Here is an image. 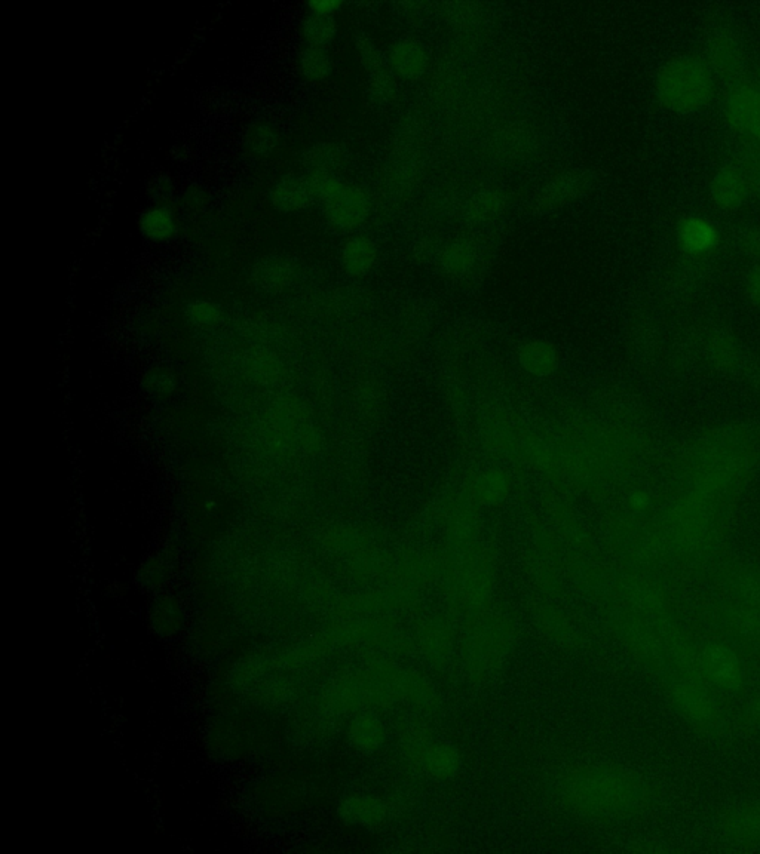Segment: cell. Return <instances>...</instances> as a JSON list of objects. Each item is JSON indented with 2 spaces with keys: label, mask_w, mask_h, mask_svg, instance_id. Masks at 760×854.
Returning a JSON list of instances; mask_svg holds the SVG:
<instances>
[{
  "label": "cell",
  "mask_w": 760,
  "mask_h": 854,
  "mask_svg": "<svg viewBox=\"0 0 760 854\" xmlns=\"http://www.w3.org/2000/svg\"><path fill=\"white\" fill-rule=\"evenodd\" d=\"M559 803L573 816L591 820H624L645 814L660 792L649 780L617 764H578L554 783Z\"/></svg>",
  "instance_id": "cell-1"
},
{
  "label": "cell",
  "mask_w": 760,
  "mask_h": 854,
  "mask_svg": "<svg viewBox=\"0 0 760 854\" xmlns=\"http://www.w3.org/2000/svg\"><path fill=\"white\" fill-rule=\"evenodd\" d=\"M516 620L505 613H484L471 620L462 644V668L468 681L484 684L504 668L516 647Z\"/></svg>",
  "instance_id": "cell-2"
},
{
  "label": "cell",
  "mask_w": 760,
  "mask_h": 854,
  "mask_svg": "<svg viewBox=\"0 0 760 854\" xmlns=\"http://www.w3.org/2000/svg\"><path fill=\"white\" fill-rule=\"evenodd\" d=\"M655 94L664 109L688 115L700 112L714 94L709 64L695 55H676L665 61L655 78Z\"/></svg>",
  "instance_id": "cell-3"
},
{
  "label": "cell",
  "mask_w": 760,
  "mask_h": 854,
  "mask_svg": "<svg viewBox=\"0 0 760 854\" xmlns=\"http://www.w3.org/2000/svg\"><path fill=\"white\" fill-rule=\"evenodd\" d=\"M315 201L323 204L324 215L333 229L342 233L360 229L372 211L366 190L345 183L336 174H309Z\"/></svg>",
  "instance_id": "cell-4"
},
{
  "label": "cell",
  "mask_w": 760,
  "mask_h": 854,
  "mask_svg": "<svg viewBox=\"0 0 760 854\" xmlns=\"http://www.w3.org/2000/svg\"><path fill=\"white\" fill-rule=\"evenodd\" d=\"M364 668L378 681L392 703H403L419 711H431L440 705L437 688L416 669L382 656L370 660Z\"/></svg>",
  "instance_id": "cell-5"
},
{
  "label": "cell",
  "mask_w": 760,
  "mask_h": 854,
  "mask_svg": "<svg viewBox=\"0 0 760 854\" xmlns=\"http://www.w3.org/2000/svg\"><path fill=\"white\" fill-rule=\"evenodd\" d=\"M394 703L366 668L349 671L330 681L320 697L324 714L354 715L366 709L389 708Z\"/></svg>",
  "instance_id": "cell-6"
},
{
  "label": "cell",
  "mask_w": 760,
  "mask_h": 854,
  "mask_svg": "<svg viewBox=\"0 0 760 854\" xmlns=\"http://www.w3.org/2000/svg\"><path fill=\"white\" fill-rule=\"evenodd\" d=\"M404 758L415 769L434 780H450L458 776L462 755L453 743L434 739L421 724L410 723L400 737Z\"/></svg>",
  "instance_id": "cell-7"
},
{
  "label": "cell",
  "mask_w": 760,
  "mask_h": 854,
  "mask_svg": "<svg viewBox=\"0 0 760 854\" xmlns=\"http://www.w3.org/2000/svg\"><path fill=\"white\" fill-rule=\"evenodd\" d=\"M664 688L671 705L695 731L710 737L726 733L728 720L706 688L686 678L668 680Z\"/></svg>",
  "instance_id": "cell-8"
},
{
  "label": "cell",
  "mask_w": 760,
  "mask_h": 854,
  "mask_svg": "<svg viewBox=\"0 0 760 854\" xmlns=\"http://www.w3.org/2000/svg\"><path fill=\"white\" fill-rule=\"evenodd\" d=\"M413 650L432 668H446L455 656L456 634L446 617L429 616L419 620L412 635Z\"/></svg>",
  "instance_id": "cell-9"
},
{
  "label": "cell",
  "mask_w": 760,
  "mask_h": 854,
  "mask_svg": "<svg viewBox=\"0 0 760 854\" xmlns=\"http://www.w3.org/2000/svg\"><path fill=\"white\" fill-rule=\"evenodd\" d=\"M698 666L701 674L720 690L738 691L746 683V671L740 656L720 642L703 647L698 654Z\"/></svg>",
  "instance_id": "cell-10"
},
{
  "label": "cell",
  "mask_w": 760,
  "mask_h": 854,
  "mask_svg": "<svg viewBox=\"0 0 760 854\" xmlns=\"http://www.w3.org/2000/svg\"><path fill=\"white\" fill-rule=\"evenodd\" d=\"M706 63L714 78L735 82L743 75L744 52L738 39L728 30L720 29L710 35L706 48Z\"/></svg>",
  "instance_id": "cell-11"
},
{
  "label": "cell",
  "mask_w": 760,
  "mask_h": 854,
  "mask_svg": "<svg viewBox=\"0 0 760 854\" xmlns=\"http://www.w3.org/2000/svg\"><path fill=\"white\" fill-rule=\"evenodd\" d=\"M720 831L728 843L741 847L760 846V798L726 810Z\"/></svg>",
  "instance_id": "cell-12"
},
{
  "label": "cell",
  "mask_w": 760,
  "mask_h": 854,
  "mask_svg": "<svg viewBox=\"0 0 760 854\" xmlns=\"http://www.w3.org/2000/svg\"><path fill=\"white\" fill-rule=\"evenodd\" d=\"M752 189V181L744 168L728 165L713 175L710 195L722 210H737L749 199Z\"/></svg>",
  "instance_id": "cell-13"
},
{
  "label": "cell",
  "mask_w": 760,
  "mask_h": 854,
  "mask_svg": "<svg viewBox=\"0 0 760 854\" xmlns=\"http://www.w3.org/2000/svg\"><path fill=\"white\" fill-rule=\"evenodd\" d=\"M346 739L355 751L375 754L388 742V727L375 709H366L351 715Z\"/></svg>",
  "instance_id": "cell-14"
},
{
  "label": "cell",
  "mask_w": 760,
  "mask_h": 854,
  "mask_svg": "<svg viewBox=\"0 0 760 854\" xmlns=\"http://www.w3.org/2000/svg\"><path fill=\"white\" fill-rule=\"evenodd\" d=\"M588 186V175L582 171H566L554 175L536 196V207L541 211H554L578 199Z\"/></svg>",
  "instance_id": "cell-15"
},
{
  "label": "cell",
  "mask_w": 760,
  "mask_h": 854,
  "mask_svg": "<svg viewBox=\"0 0 760 854\" xmlns=\"http://www.w3.org/2000/svg\"><path fill=\"white\" fill-rule=\"evenodd\" d=\"M533 620H535L539 632L547 640L553 641L560 647L575 650V648L581 647L582 642H584V634H582L581 628L576 625L572 617L560 608L541 605L533 613Z\"/></svg>",
  "instance_id": "cell-16"
},
{
  "label": "cell",
  "mask_w": 760,
  "mask_h": 854,
  "mask_svg": "<svg viewBox=\"0 0 760 854\" xmlns=\"http://www.w3.org/2000/svg\"><path fill=\"white\" fill-rule=\"evenodd\" d=\"M392 807L375 795L354 794L343 798L337 807L342 822L360 828H372L388 820Z\"/></svg>",
  "instance_id": "cell-17"
},
{
  "label": "cell",
  "mask_w": 760,
  "mask_h": 854,
  "mask_svg": "<svg viewBox=\"0 0 760 854\" xmlns=\"http://www.w3.org/2000/svg\"><path fill=\"white\" fill-rule=\"evenodd\" d=\"M386 57L389 70L404 81H418L428 72L427 48L416 39L406 38L394 43Z\"/></svg>",
  "instance_id": "cell-18"
},
{
  "label": "cell",
  "mask_w": 760,
  "mask_h": 854,
  "mask_svg": "<svg viewBox=\"0 0 760 854\" xmlns=\"http://www.w3.org/2000/svg\"><path fill=\"white\" fill-rule=\"evenodd\" d=\"M269 201L275 210L288 214L305 210L315 201V196L308 177L288 174L272 186Z\"/></svg>",
  "instance_id": "cell-19"
},
{
  "label": "cell",
  "mask_w": 760,
  "mask_h": 854,
  "mask_svg": "<svg viewBox=\"0 0 760 854\" xmlns=\"http://www.w3.org/2000/svg\"><path fill=\"white\" fill-rule=\"evenodd\" d=\"M677 239L680 247L689 256L703 257L716 250L719 244V230L712 221L703 217H688L677 227Z\"/></svg>",
  "instance_id": "cell-20"
},
{
  "label": "cell",
  "mask_w": 760,
  "mask_h": 854,
  "mask_svg": "<svg viewBox=\"0 0 760 854\" xmlns=\"http://www.w3.org/2000/svg\"><path fill=\"white\" fill-rule=\"evenodd\" d=\"M517 361L527 374L544 379L556 373L560 356L551 343L544 340H527L517 350Z\"/></svg>",
  "instance_id": "cell-21"
},
{
  "label": "cell",
  "mask_w": 760,
  "mask_h": 854,
  "mask_svg": "<svg viewBox=\"0 0 760 854\" xmlns=\"http://www.w3.org/2000/svg\"><path fill=\"white\" fill-rule=\"evenodd\" d=\"M480 261V247L470 238L449 242L440 253V266L453 278H465L474 272Z\"/></svg>",
  "instance_id": "cell-22"
},
{
  "label": "cell",
  "mask_w": 760,
  "mask_h": 854,
  "mask_svg": "<svg viewBox=\"0 0 760 854\" xmlns=\"http://www.w3.org/2000/svg\"><path fill=\"white\" fill-rule=\"evenodd\" d=\"M340 263L348 275L363 278L375 269L378 248L369 236H352L340 250Z\"/></svg>",
  "instance_id": "cell-23"
},
{
  "label": "cell",
  "mask_w": 760,
  "mask_h": 854,
  "mask_svg": "<svg viewBox=\"0 0 760 854\" xmlns=\"http://www.w3.org/2000/svg\"><path fill=\"white\" fill-rule=\"evenodd\" d=\"M508 196L502 189L486 187L470 196L464 207V218L471 224H486L507 210Z\"/></svg>",
  "instance_id": "cell-24"
},
{
  "label": "cell",
  "mask_w": 760,
  "mask_h": 854,
  "mask_svg": "<svg viewBox=\"0 0 760 854\" xmlns=\"http://www.w3.org/2000/svg\"><path fill=\"white\" fill-rule=\"evenodd\" d=\"M296 276V266L293 261L284 256H268L260 258L254 264L251 278L257 287L266 291L280 290L291 284Z\"/></svg>",
  "instance_id": "cell-25"
},
{
  "label": "cell",
  "mask_w": 760,
  "mask_h": 854,
  "mask_svg": "<svg viewBox=\"0 0 760 854\" xmlns=\"http://www.w3.org/2000/svg\"><path fill=\"white\" fill-rule=\"evenodd\" d=\"M139 229L152 242H167L179 232L176 214L167 205H153L139 218Z\"/></svg>",
  "instance_id": "cell-26"
},
{
  "label": "cell",
  "mask_w": 760,
  "mask_h": 854,
  "mask_svg": "<svg viewBox=\"0 0 760 854\" xmlns=\"http://www.w3.org/2000/svg\"><path fill=\"white\" fill-rule=\"evenodd\" d=\"M300 162L309 174H336L345 162V152L337 144L318 143L302 152Z\"/></svg>",
  "instance_id": "cell-27"
},
{
  "label": "cell",
  "mask_w": 760,
  "mask_h": 854,
  "mask_svg": "<svg viewBox=\"0 0 760 854\" xmlns=\"http://www.w3.org/2000/svg\"><path fill=\"white\" fill-rule=\"evenodd\" d=\"M707 358L719 370H735L740 365V346L729 334L716 331L707 340Z\"/></svg>",
  "instance_id": "cell-28"
},
{
  "label": "cell",
  "mask_w": 760,
  "mask_h": 854,
  "mask_svg": "<svg viewBox=\"0 0 760 854\" xmlns=\"http://www.w3.org/2000/svg\"><path fill=\"white\" fill-rule=\"evenodd\" d=\"M510 485L507 473L498 469L487 470L478 478L475 497L483 505H498L507 499Z\"/></svg>",
  "instance_id": "cell-29"
},
{
  "label": "cell",
  "mask_w": 760,
  "mask_h": 854,
  "mask_svg": "<svg viewBox=\"0 0 760 854\" xmlns=\"http://www.w3.org/2000/svg\"><path fill=\"white\" fill-rule=\"evenodd\" d=\"M280 144V134L272 125L259 122L251 125L245 132V150L254 158H266L271 155Z\"/></svg>",
  "instance_id": "cell-30"
},
{
  "label": "cell",
  "mask_w": 760,
  "mask_h": 854,
  "mask_svg": "<svg viewBox=\"0 0 760 854\" xmlns=\"http://www.w3.org/2000/svg\"><path fill=\"white\" fill-rule=\"evenodd\" d=\"M333 64L329 52L324 48L308 46L299 55V70L303 78L311 82H320L329 78Z\"/></svg>",
  "instance_id": "cell-31"
},
{
  "label": "cell",
  "mask_w": 760,
  "mask_h": 854,
  "mask_svg": "<svg viewBox=\"0 0 760 854\" xmlns=\"http://www.w3.org/2000/svg\"><path fill=\"white\" fill-rule=\"evenodd\" d=\"M303 39L314 48H326L336 39L337 24L332 17L309 14L302 23Z\"/></svg>",
  "instance_id": "cell-32"
},
{
  "label": "cell",
  "mask_w": 760,
  "mask_h": 854,
  "mask_svg": "<svg viewBox=\"0 0 760 854\" xmlns=\"http://www.w3.org/2000/svg\"><path fill=\"white\" fill-rule=\"evenodd\" d=\"M369 76V95L373 103L383 106L397 97V76L389 70V67Z\"/></svg>",
  "instance_id": "cell-33"
},
{
  "label": "cell",
  "mask_w": 760,
  "mask_h": 854,
  "mask_svg": "<svg viewBox=\"0 0 760 854\" xmlns=\"http://www.w3.org/2000/svg\"><path fill=\"white\" fill-rule=\"evenodd\" d=\"M355 46H357L358 57H360L361 64H363L364 69L369 72V75L388 67V57L380 51L378 45H376L372 39H369L364 35L358 36Z\"/></svg>",
  "instance_id": "cell-34"
},
{
  "label": "cell",
  "mask_w": 760,
  "mask_h": 854,
  "mask_svg": "<svg viewBox=\"0 0 760 854\" xmlns=\"http://www.w3.org/2000/svg\"><path fill=\"white\" fill-rule=\"evenodd\" d=\"M186 312H188L190 322L201 325V327L216 324L222 316L219 307L207 300L193 301L189 304Z\"/></svg>",
  "instance_id": "cell-35"
},
{
  "label": "cell",
  "mask_w": 760,
  "mask_h": 854,
  "mask_svg": "<svg viewBox=\"0 0 760 854\" xmlns=\"http://www.w3.org/2000/svg\"><path fill=\"white\" fill-rule=\"evenodd\" d=\"M147 195L153 205H167L174 195L173 180L168 175H156L147 187Z\"/></svg>",
  "instance_id": "cell-36"
},
{
  "label": "cell",
  "mask_w": 760,
  "mask_h": 854,
  "mask_svg": "<svg viewBox=\"0 0 760 854\" xmlns=\"http://www.w3.org/2000/svg\"><path fill=\"white\" fill-rule=\"evenodd\" d=\"M449 18L450 23L455 24L458 27H471L474 26L478 21V17H480V9L475 5H468V3H455V5L450 6Z\"/></svg>",
  "instance_id": "cell-37"
},
{
  "label": "cell",
  "mask_w": 760,
  "mask_h": 854,
  "mask_svg": "<svg viewBox=\"0 0 760 854\" xmlns=\"http://www.w3.org/2000/svg\"><path fill=\"white\" fill-rule=\"evenodd\" d=\"M342 6L343 3L339 0H312L308 3L309 14L332 18L342 9Z\"/></svg>",
  "instance_id": "cell-38"
},
{
  "label": "cell",
  "mask_w": 760,
  "mask_h": 854,
  "mask_svg": "<svg viewBox=\"0 0 760 854\" xmlns=\"http://www.w3.org/2000/svg\"><path fill=\"white\" fill-rule=\"evenodd\" d=\"M741 241H743L741 245H743L744 253L760 260V230H749Z\"/></svg>",
  "instance_id": "cell-39"
},
{
  "label": "cell",
  "mask_w": 760,
  "mask_h": 854,
  "mask_svg": "<svg viewBox=\"0 0 760 854\" xmlns=\"http://www.w3.org/2000/svg\"><path fill=\"white\" fill-rule=\"evenodd\" d=\"M746 293L753 303L760 306V264L749 273V276H747Z\"/></svg>",
  "instance_id": "cell-40"
},
{
  "label": "cell",
  "mask_w": 760,
  "mask_h": 854,
  "mask_svg": "<svg viewBox=\"0 0 760 854\" xmlns=\"http://www.w3.org/2000/svg\"><path fill=\"white\" fill-rule=\"evenodd\" d=\"M746 724L750 728L760 730V694L753 699L746 712Z\"/></svg>",
  "instance_id": "cell-41"
},
{
  "label": "cell",
  "mask_w": 760,
  "mask_h": 854,
  "mask_svg": "<svg viewBox=\"0 0 760 854\" xmlns=\"http://www.w3.org/2000/svg\"><path fill=\"white\" fill-rule=\"evenodd\" d=\"M202 192H192L189 190L186 193L185 199H183V205H185L188 210H196V208H202V204H204V199H202Z\"/></svg>",
  "instance_id": "cell-42"
},
{
  "label": "cell",
  "mask_w": 760,
  "mask_h": 854,
  "mask_svg": "<svg viewBox=\"0 0 760 854\" xmlns=\"http://www.w3.org/2000/svg\"><path fill=\"white\" fill-rule=\"evenodd\" d=\"M649 497L646 496L642 491H637L633 496L630 497V505L633 506L634 509L640 511V509H645L648 506Z\"/></svg>",
  "instance_id": "cell-43"
},
{
  "label": "cell",
  "mask_w": 760,
  "mask_h": 854,
  "mask_svg": "<svg viewBox=\"0 0 760 854\" xmlns=\"http://www.w3.org/2000/svg\"><path fill=\"white\" fill-rule=\"evenodd\" d=\"M759 387H760V379H759Z\"/></svg>",
  "instance_id": "cell-44"
}]
</instances>
